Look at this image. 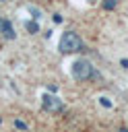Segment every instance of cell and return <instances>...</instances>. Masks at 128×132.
Returning a JSON list of instances; mask_svg holds the SVG:
<instances>
[{"instance_id":"4","label":"cell","mask_w":128,"mask_h":132,"mask_svg":"<svg viewBox=\"0 0 128 132\" xmlns=\"http://www.w3.org/2000/svg\"><path fill=\"white\" fill-rule=\"evenodd\" d=\"M0 33H2L6 39H14V37H17L14 27H12L10 21H6V19H0Z\"/></svg>"},{"instance_id":"8","label":"cell","mask_w":128,"mask_h":132,"mask_svg":"<svg viewBox=\"0 0 128 132\" xmlns=\"http://www.w3.org/2000/svg\"><path fill=\"white\" fill-rule=\"evenodd\" d=\"M14 128H17V130H27V124H25L23 120H14Z\"/></svg>"},{"instance_id":"13","label":"cell","mask_w":128,"mask_h":132,"mask_svg":"<svg viewBox=\"0 0 128 132\" xmlns=\"http://www.w3.org/2000/svg\"><path fill=\"white\" fill-rule=\"evenodd\" d=\"M120 132H128V128H122V130H120Z\"/></svg>"},{"instance_id":"1","label":"cell","mask_w":128,"mask_h":132,"mask_svg":"<svg viewBox=\"0 0 128 132\" xmlns=\"http://www.w3.org/2000/svg\"><path fill=\"white\" fill-rule=\"evenodd\" d=\"M70 74L74 80H89V78H99V72L93 68V64L85 58H78L70 66Z\"/></svg>"},{"instance_id":"6","label":"cell","mask_w":128,"mask_h":132,"mask_svg":"<svg viewBox=\"0 0 128 132\" xmlns=\"http://www.w3.org/2000/svg\"><path fill=\"white\" fill-rule=\"evenodd\" d=\"M116 4H118V0H103V8L105 10H114Z\"/></svg>"},{"instance_id":"14","label":"cell","mask_w":128,"mask_h":132,"mask_svg":"<svg viewBox=\"0 0 128 132\" xmlns=\"http://www.w3.org/2000/svg\"><path fill=\"white\" fill-rule=\"evenodd\" d=\"M89 2H95V0H89Z\"/></svg>"},{"instance_id":"10","label":"cell","mask_w":128,"mask_h":132,"mask_svg":"<svg viewBox=\"0 0 128 132\" xmlns=\"http://www.w3.org/2000/svg\"><path fill=\"white\" fill-rule=\"evenodd\" d=\"M47 91H50V93H56V91H58V87H56V85H50V87H47Z\"/></svg>"},{"instance_id":"9","label":"cell","mask_w":128,"mask_h":132,"mask_svg":"<svg viewBox=\"0 0 128 132\" xmlns=\"http://www.w3.org/2000/svg\"><path fill=\"white\" fill-rule=\"evenodd\" d=\"M99 103H101L103 107H111V101H109L107 97H99Z\"/></svg>"},{"instance_id":"5","label":"cell","mask_w":128,"mask_h":132,"mask_svg":"<svg viewBox=\"0 0 128 132\" xmlns=\"http://www.w3.org/2000/svg\"><path fill=\"white\" fill-rule=\"evenodd\" d=\"M25 29H27L31 35H35V33H39V23H37V21H27V23H25Z\"/></svg>"},{"instance_id":"2","label":"cell","mask_w":128,"mask_h":132,"mask_svg":"<svg viewBox=\"0 0 128 132\" xmlns=\"http://www.w3.org/2000/svg\"><path fill=\"white\" fill-rule=\"evenodd\" d=\"M58 50L62 54H74V52H83V39L74 33V31H66L60 37Z\"/></svg>"},{"instance_id":"12","label":"cell","mask_w":128,"mask_h":132,"mask_svg":"<svg viewBox=\"0 0 128 132\" xmlns=\"http://www.w3.org/2000/svg\"><path fill=\"white\" fill-rule=\"evenodd\" d=\"M120 64H122L124 68H128V58H122V62H120Z\"/></svg>"},{"instance_id":"11","label":"cell","mask_w":128,"mask_h":132,"mask_svg":"<svg viewBox=\"0 0 128 132\" xmlns=\"http://www.w3.org/2000/svg\"><path fill=\"white\" fill-rule=\"evenodd\" d=\"M54 23H62V16L60 14H54Z\"/></svg>"},{"instance_id":"7","label":"cell","mask_w":128,"mask_h":132,"mask_svg":"<svg viewBox=\"0 0 128 132\" xmlns=\"http://www.w3.org/2000/svg\"><path fill=\"white\" fill-rule=\"evenodd\" d=\"M29 12L33 14V21H37V19L41 16V10H39V8H33V6H29Z\"/></svg>"},{"instance_id":"3","label":"cell","mask_w":128,"mask_h":132,"mask_svg":"<svg viewBox=\"0 0 128 132\" xmlns=\"http://www.w3.org/2000/svg\"><path fill=\"white\" fill-rule=\"evenodd\" d=\"M41 105H43V109L45 111H62V101L56 97V95H50V93H45V95H41Z\"/></svg>"},{"instance_id":"15","label":"cell","mask_w":128,"mask_h":132,"mask_svg":"<svg viewBox=\"0 0 128 132\" xmlns=\"http://www.w3.org/2000/svg\"><path fill=\"white\" fill-rule=\"evenodd\" d=\"M0 2H2V0H0Z\"/></svg>"}]
</instances>
